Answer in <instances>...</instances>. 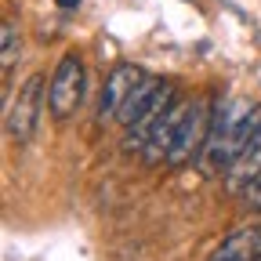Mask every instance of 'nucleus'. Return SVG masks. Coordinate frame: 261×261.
<instances>
[{"label":"nucleus","instance_id":"1","mask_svg":"<svg viewBox=\"0 0 261 261\" xmlns=\"http://www.w3.org/2000/svg\"><path fill=\"white\" fill-rule=\"evenodd\" d=\"M257 116H261V109H254L243 98H232V102L218 98V106L211 113V135H207V145L200 156L207 174H225L232 167V160L247 145L250 130L257 127Z\"/></svg>","mask_w":261,"mask_h":261},{"label":"nucleus","instance_id":"2","mask_svg":"<svg viewBox=\"0 0 261 261\" xmlns=\"http://www.w3.org/2000/svg\"><path fill=\"white\" fill-rule=\"evenodd\" d=\"M211 113H214V106H207V98H192V106H189L178 135H174L171 156H167L171 167H185V163L203 156V145H207V135H211Z\"/></svg>","mask_w":261,"mask_h":261},{"label":"nucleus","instance_id":"3","mask_svg":"<svg viewBox=\"0 0 261 261\" xmlns=\"http://www.w3.org/2000/svg\"><path fill=\"white\" fill-rule=\"evenodd\" d=\"M80 98H84V62L76 55H65L47 84V106L55 120H69L80 109Z\"/></svg>","mask_w":261,"mask_h":261},{"label":"nucleus","instance_id":"4","mask_svg":"<svg viewBox=\"0 0 261 261\" xmlns=\"http://www.w3.org/2000/svg\"><path fill=\"white\" fill-rule=\"evenodd\" d=\"M40 109H44V73H33L8 106V135L15 142H29L37 135Z\"/></svg>","mask_w":261,"mask_h":261},{"label":"nucleus","instance_id":"5","mask_svg":"<svg viewBox=\"0 0 261 261\" xmlns=\"http://www.w3.org/2000/svg\"><path fill=\"white\" fill-rule=\"evenodd\" d=\"M189 106H192V102H185V98H174L171 109L160 116V123L152 127V135H149V142H145V149H142V160H145V163H152V167H156V163H167L171 145H174V135H178V127H181Z\"/></svg>","mask_w":261,"mask_h":261},{"label":"nucleus","instance_id":"6","mask_svg":"<svg viewBox=\"0 0 261 261\" xmlns=\"http://www.w3.org/2000/svg\"><path fill=\"white\" fill-rule=\"evenodd\" d=\"M178 98V91H174V84H160V91L149 98V106L138 113V120L127 127V138H123V149L130 152V149H145V142H149V135H152V127L160 123V116L171 109V102Z\"/></svg>","mask_w":261,"mask_h":261},{"label":"nucleus","instance_id":"7","mask_svg":"<svg viewBox=\"0 0 261 261\" xmlns=\"http://www.w3.org/2000/svg\"><path fill=\"white\" fill-rule=\"evenodd\" d=\"M142 76H145V73L138 69V65H130V62L116 65V69L106 76V87H102V102H98V123H106V120H116L120 106L127 102V94L135 91V84H138Z\"/></svg>","mask_w":261,"mask_h":261},{"label":"nucleus","instance_id":"8","mask_svg":"<svg viewBox=\"0 0 261 261\" xmlns=\"http://www.w3.org/2000/svg\"><path fill=\"white\" fill-rule=\"evenodd\" d=\"M257 178H261V116H257V127L250 130L247 145L232 160V167L225 171V185L232 189V192H247Z\"/></svg>","mask_w":261,"mask_h":261},{"label":"nucleus","instance_id":"9","mask_svg":"<svg viewBox=\"0 0 261 261\" xmlns=\"http://www.w3.org/2000/svg\"><path fill=\"white\" fill-rule=\"evenodd\" d=\"M211 261H261V228L250 225V228L225 236L218 250L211 254Z\"/></svg>","mask_w":261,"mask_h":261},{"label":"nucleus","instance_id":"10","mask_svg":"<svg viewBox=\"0 0 261 261\" xmlns=\"http://www.w3.org/2000/svg\"><path fill=\"white\" fill-rule=\"evenodd\" d=\"M160 84H163L160 76H142V80L135 84V91H130V94H127V102L120 106V113H116V120H120L123 127H130V123H135V120H138V113H142V109L149 106V98H152V94L160 91Z\"/></svg>","mask_w":261,"mask_h":261},{"label":"nucleus","instance_id":"11","mask_svg":"<svg viewBox=\"0 0 261 261\" xmlns=\"http://www.w3.org/2000/svg\"><path fill=\"white\" fill-rule=\"evenodd\" d=\"M18 55H22L18 29H15V22H11V18H4V22H0V69H4V80H8V73L15 69Z\"/></svg>","mask_w":261,"mask_h":261},{"label":"nucleus","instance_id":"12","mask_svg":"<svg viewBox=\"0 0 261 261\" xmlns=\"http://www.w3.org/2000/svg\"><path fill=\"white\" fill-rule=\"evenodd\" d=\"M247 200H250V207H254V211H261V178L247 189Z\"/></svg>","mask_w":261,"mask_h":261},{"label":"nucleus","instance_id":"13","mask_svg":"<svg viewBox=\"0 0 261 261\" xmlns=\"http://www.w3.org/2000/svg\"><path fill=\"white\" fill-rule=\"evenodd\" d=\"M55 4H58V8H65V11H69V8H80V0H55Z\"/></svg>","mask_w":261,"mask_h":261}]
</instances>
